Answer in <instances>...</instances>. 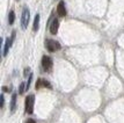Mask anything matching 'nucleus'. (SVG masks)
<instances>
[{
  "label": "nucleus",
  "instance_id": "17",
  "mask_svg": "<svg viewBox=\"0 0 124 123\" xmlns=\"http://www.w3.org/2000/svg\"><path fill=\"white\" fill-rule=\"evenodd\" d=\"M28 72H29V69L24 70V77H27V75H28Z\"/></svg>",
  "mask_w": 124,
  "mask_h": 123
},
{
  "label": "nucleus",
  "instance_id": "1",
  "mask_svg": "<svg viewBox=\"0 0 124 123\" xmlns=\"http://www.w3.org/2000/svg\"><path fill=\"white\" fill-rule=\"evenodd\" d=\"M30 20V12L28 7H24L23 11H22V15H21V27L22 29H27L28 23Z\"/></svg>",
  "mask_w": 124,
  "mask_h": 123
},
{
  "label": "nucleus",
  "instance_id": "10",
  "mask_svg": "<svg viewBox=\"0 0 124 123\" xmlns=\"http://www.w3.org/2000/svg\"><path fill=\"white\" fill-rule=\"evenodd\" d=\"M14 20H15V13H14V11H11L9 14H8V23H9V25H13V23H14Z\"/></svg>",
  "mask_w": 124,
  "mask_h": 123
},
{
  "label": "nucleus",
  "instance_id": "5",
  "mask_svg": "<svg viewBox=\"0 0 124 123\" xmlns=\"http://www.w3.org/2000/svg\"><path fill=\"white\" fill-rule=\"evenodd\" d=\"M57 13H58V15L62 16V17L66 16V8H65L64 1H59V4L57 6Z\"/></svg>",
  "mask_w": 124,
  "mask_h": 123
},
{
  "label": "nucleus",
  "instance_id": "11",
  "mask_svg": "<svg viewBox=\"0 0 124 123\" xmlns=\"http://www.w3.org/2000/svg\"><path fill=\"white\" fill-rule=\"evenodd\" d=\"M43 80H44V79H38V80L36 81V85H35L36 90H39V88L44 87V85H43Z\"/></svg>",
  "mask_w": 124,
  "mask_h": 123
},
{
  "label": "nucleus",
  "instance_id": "7",
  "mask_svg": "<svg viewBox=\"0 0 124 123\" xmlns=\"http://www.w3.org/2000/svg\"><path fill=\"white\" fill-rule=\"evenodd\" d=\"M16 93H13L12 95V101H11V112L14 113L15 112V108H16Z\"/></svg>",
  "mask_w": 124,
  "mask_h": 123
},
{
  "label": "nucleus",
  "instance_id": "9",
  "mask_svg": "<svg viewBox=\"0 0 124 123\" xmlns=\"http://www.w3.org/2000/svg\"><path fill=\"white\" fill-rule=\"evenodd\" d=\"M38 26H39V14H36V16H35V20H34L32 30H34V32H37V30H38Z\"/></svg>",
  "mask_w": 124,
  "mask_h": 123
},
{
  "label": "nucleus",
  "instance_id": "4",
  "mask_svg": "<svg viewBox=\"0 0 124 123\" xmlns=\"http://www.w3.org/2000/svg\"><path fill=\"white\" fill-rule=\"evenodd\" d=\"M52 59L51 57H49V56H43V58H42V66H43V69L45 72H51L52 71Z\"/></svg>",
  "mask_w": 124,
  "mask_h": 123
},
{
  "label": "nucleus",
  "instance_id": "14",
  "mask_svg": "<svg viewBox=\"0 0 124 123\" xmlns=\"http://www.w3.org/2000/svg\"><path fill=\"white\" fill-rule=\"evenodd\" d=\"M0 99H1V107H4V105H5V98H4V94H1Z\"/></svg>",
  "mask_w": 124,
  "mask_h": 123
},
{
  "label": "nucleus",
  "instance_id": "13",
  "mask_svg": "<svg viewBox=\"0 0 124 123\" xmlns=\"http://www.w3.org/2000/svg\"><path fill=\"white\" fill-rule=\"evenodd\" d=\"M43 85H44V87H48V88H51V84H50L49 81H46V80H43Z\"/></svg>",
  "mask_w": 124,
  "mask_h": 123
},
{
  "label": "nucleus",
  "instance_id": "15",
  "mask_svg": "<svg viewBox=\"0 0 124 123\" xmlns=\"http://www.w3.org/2000/svg\"><path fill=\"white\" fill-rule=\"evenodd\" d=\"M26 123H36V121L34 118H28L27 121H26Z\"/></svg>",
  "mask_w": 124,
  "mask_h": 123
},
{
  "label": "nucleus",
  "instance_id": "12",
  "mask_svg": "<svg viewBox=\"0 0 124 123\" xmlns=\"http://www.w3.org/2000/svg\"><path fill=\"white\" fill-rule=\"evenodd\" d=\"M24 88H26V84H24V82H22L21 85H20V91H19V93H20V94H23L24 91H26Z\"/></svg>",
  "mask_w": 124,
  "mask_h": 123
},
{
  "label": "nucleus",
  "instance_id": "2",
  "mask_svg": "<svg viewBox=\"0 0 124 123\" xmlns=\"http://www.w3.org/2000/svg\"><path fill=\"white\" fill-rule=\"evenodd\" d=\"M34 103H35V96L30 94L26 98L24 101V108H26V113L27 114H32L34 112Z\"/></svg>",
  "mask_w": 124,
  "mask_h": 123
},
{
  "label": "nucleus",
  "instance_id": "8",
  "mask_svg": "<svg viewBox=\"0 0 124 123\" xmlns=\"http://www.w3.org/2000/svg\"><path fill=\"white\" fill-rule=\"evenodd\" d=\"M11 45H12V40L7 38L6 42H5V47H4V56H7L8 50H9V48H11Z\"/></svg>",
  "mask_w": 124,
  "mask_h": 123
},
{
  "label": "nucleus",
  "instance_id": "18",
  "mask_svg": "<svg viewBox=\"0 0 124 123\" xmlns=\"http://www.w3.org/2000/svg\"><path fill=\"white\" fill-rule=\"evenodd\" d=\"M17 1H19V0H17Z\"/></svg>",
  "mask_w": 124,
  "mask_h": 123
},
{
  "label": "nucleus",
  "instance_id": "3",
  "mask_svg": "<svg viewBox=\"0 0 124 123\" xmlns=\"http://www.w3.org/2000/svg\"><path fill=\"white\" fill-rule=\"evenodd\" d=\"M45 47L48 49V51H50V52L58 51V50H60V48H62L59 42H57V41H54V40H48V41L45 42Z\"/></svg>",
  "mask_w": 124,
  "mask_h": 123
},
{
  "label": "nucleus",
  "instance_id": "6",
  "mask_svg": "<svg viewBox=\"0 0 124 123\" xmlns=\"http://www.w3.org/2000/svg\"><path fill=\"white\" fill-rule=\"evenodd\" d=\"M58 28H59V21L57 19H54L51 22V26H50V33L52 35H56L58 32Z\"/></svg>",
  "mask_w": 124,
  "mask_h": 123
},
{
  "label": "nucleus",
  "instance_id": "16",
  "mask_svg": "<svg viewBox=\"0 0 124 123\" xmlns=\"http://www.w3.org/2000/svg\"><path fill=\"white\" fill-rule=\"evenodd\" d=\"M2 91H4V92H9L11 90H9L8 87H5V86H4V87H2Z\"/></svg>",
  "mask_w": 124,
  "mask_h": 123
}]
</instances>
